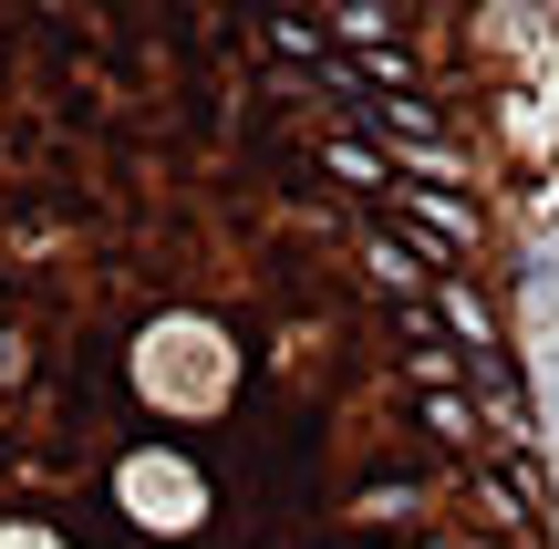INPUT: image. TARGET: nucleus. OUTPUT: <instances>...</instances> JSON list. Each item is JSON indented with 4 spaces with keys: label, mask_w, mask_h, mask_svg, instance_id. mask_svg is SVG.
I'll return each instance as SVG.
<instances>
[{
    "label": "nucleus",
    "mask_w": 559,
    "mask_h": 549,
    "mask_svg": "<svg viewBox=\"0 0 559 549\" xmlns=\"http://www.w3.org/2000/svg\"><path fill=\"white\" fill-rule=\"evenodd\" d=\"M549 405H559V373H549Z\"/></svg>",
    "instance_id": "2"
},
{
    "label": "nucleus",
    "mask_w": 559,
    "mask_h": 549,
    "mask_svg": "<svg viewBox=\"0 0 559 549\" xmlns=\"http://www.w3.org/2000/svg\"><path fill=\"white\" fill-rule=\"evenodd\" d=\"M404 11L0 0V549H549L404 218L466 135Z\"/></svg>",
    "instance_id": "1"
}]
</instances>
